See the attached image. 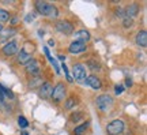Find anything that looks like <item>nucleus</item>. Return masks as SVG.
Returning <instances> with one entry per match:
<instances>
[{
	"label": "nucleus",
	"instance_id": "17",
	"mask_svg": "<svg viewBox=\"0 0 147 135\" xmlns=\"http://www.w3.org/2000/svg\"><path fill=\"white\" fill-rule=\"evenodd\" d=\"M75 97H76V96H69V97L65 98V101H64L65 109H74L78 105V98H75Z\"/></svg>",
	"mask_w": 147,
	"mask_h": 135
},
{
	"label": "nucleus",
	"instance_id": "2",
	"mask_svg": "<svg viewBox=\"0 0 147 135\" xmlns=\"http://www.w3.org/2000/svg\"><path fill=\"white\" fill-rule=\"evenodd\" d=\"M51 98L53 100V102H61L67 98V89H65V85L63 82H59L52 90V94H51Z\"/></svg>",
	"mask_w": 147,
	"mask_h": 135
},
{
	"label": "nucleus",
	"instance_id": "1",
	"mask_svg": "<svg viewBox=\"0 0 147 135\" xmlns=\"http://www.w3.org/2000/svg\"><path fill=\"white\" fill-rule=\"evenodd\" d=\"M34 7H36V10L38 14H41V15H44V16H48V18H56L59 14L56 5L51 4V3H48V1L38 0V1L34 3Z\"/></svg>",
	"mask_w": 147,
	"mask_h": 135
},
{
	"label": "nucleus",
	"instance_id": "24",
	"mask_svg": "<svg viewBox=\"0 0 147 135\" xmlns=\"http://www.w3.org/2000/svg\"><path fill=\"white\" fill-rule=\"evenodd\" d=\"M61 68H63V71H64V74H65V78H67V81H68V82H72L74 79L71 78V75H69V73H68V68H67V66H65V64H61Z\"/></svg>",
	"mask_w": 147,
	"mask_h": 135
},
{
	"label": "nucleus",
	"instance_id": "25",
	"mask_svg": "<svg viewBox=\"0 0 147 135\" xmlns=\"http://www.w3.org/2000/svg\"><path fill=\"white\" fill-rule=\"evenodd\" d=\"M124 92V86L123 85H116V88H115V93L119 96V94H121Z\"/></svg>",
	"mask_w": 147,
	"mask_h": 135
},
{
	"label": "nucleus",
	"instance_id": "12",
	"mask_svg": "<svg viewBox=\"0 0 147 135\" xmlns=\"http://www.w3.org/2000/svg\"><path fill=\"white\" fill-rule=\"evenodd\" d=\"M87 86H90L91 89H95V90H98V89L102 88V82H101V79L97 77V75H87L86 79L83 81Z\"/></svg>",
	"mask_w": 147,
	"mask_h": 135
},
{
	"label": "nucleus",
	"instance_id": "14",
	"mask_svg": "<svg viewBox=\"0 0 147 135\" xmlns=\"http://www.w3.org/2000/svg\"><path fill=\"white\" fill-rule=\"evenodd\" d=\"M139 10H140V7L138 4H129L124 8V15H125V18L134 19V16H136L139 14Z\"/></svg>",
	"mask_w": 147,
	"mask_h": 135
},
{
	"label": "nucleus",
	"instance_id": "21",
	"mask_svg": "<svg viewBox=\"0 0 147 135\" xmlns=\"http://www.w3.org/2000/svg\"><path fill=\"white\" fill-rule=\"evenodd\" d=\"M87 67H89L91 71H100L101 70L100 63L95 62V60H89V62H87Z\"/></svg>",
	"mask_w": 147,
	"mask_h": 135
},
{
	"label": "nucleus",
	"instance_id": "5",
	"mask_svg": "<svg viewBox=\"0 0 147 135\" xmlns=\"http://www.w3.org/2000/svg\"><path fill=\"white\" fill-rule=\"evenodd\" d=\"M55 27H56V30L59 33L65 34V36H69V34H72L74 31H75V27H74V25L69 21H57Z\"/></svg>",
	"mask_w": 147,
	"mask_h": 135
},
{
	"label": "nucleus",
	"instance_id": "26",
	"mask_svg": "<svg viewBox=\"0 0 147 135\" xmlns=\"http://www.w3.org/2000/svg\"><path fill=\"white\" fill-rule=\"evenodd\" d=\"M116 15L124 19V18H125V15H124V8H116Z\"/></svg>",
	"mask_w": 147,
	"mask_h": 135
},
{
	"label": "nucleus",
	"instance_id": "22",
	"mask_svg": "<svg viewBox=\"0 0 147 135\" xmlns=\"http://www.w3.org/2000/svg\"><path fill=\"white\" fill-rule=\"evenodd\" d=\"M18 124H19L21 128H26V127H29V121L26 120L25 116H19L18 117Z\"/></svg>",
	"mask_w": 147,
	"mask_h": 135
},
{
	"label": "nucleus",
	"instance_id": "11",
	"mask_svg": "<svg viewBox=\"0 0 147 135\" xmlns=\"http://www.w3.org/2000/svg\"><path fill=\"white\" fill-rule=\"evenodd\" d=\"M16 34V29L15 27H7V29H3L0 31V44H4V42H8L10 38Z\"/></svg>",
	"mask_w": 147,
	"mask_h": 135
},
{
	"label": "nucleus",
	"instance_id": "23",
	"mask_svg": "<svg viewBox=\"0 0 147 135\" xmlns=\"http://www.w3.org/2000/svg\"><path fill=\"white\" fill-rule=\"evenodd\" d=\"M132 25H134V19H129V18H124L123 19V26L125 27V29L131 27Z\"/></svg>",
	"mask_w": 147,
	"mask_h": 135
},
{
	"label": "nucleus",
	"instance_id": "31",
	"mask_svg": "<svg viewBox=\"0 0 147 135\" xmlns=\"http://www.w3.org/2000/svg\"><path fill=\"white\" fill-rule=\"evenodd\" d=\"M125 83H127V85H128V88H129V86H131V85H132V81H131V79H127V81H125Z\"/></svg>",
	"mask_w": 147,
	"mask_h": 135
},
{
	"label": "nucleus",
	"instance_id": "34",
	"mask_svg": "<svg viewBox=\"0 0 147 135\" xmlns=\"http://www.w3.org/2000/svg\"><path fill=\"white\" fill-rule=\"evenodd\" d=\"M22 135H27V132H26V131H23V132H22Z\"/></svg>",
	"mask_w": 147,
	"mask_h": 135
},
{
	"label": "nucleus",
	"instance_id": "29",
	"mask_svg": "<svg viewBox=\"0 0 147 135\" xmlns=\"http://www.w3.org/2000/svg\"><path fill=\"white\" fill-rule=\"evenodd\" d=\"M15 23H18V18L14 16V18H12V21H11V25H15Z\"/></svg>",
	"mask_w": 147,
	"mask_h": 135
},
{
	"label": "nucleus",
	"instance_id": "16",
	"mask_svg": "<svg viewBox=\"0 0 147 135\" xmlns=\"http://www.w3.org/2000/svg\"><path fill=\"white\" fill-rule=\"evenodd\" d=\"M90 33L87 30H84V29H82V30H78L76 33H75V40L76 41H80V42H86L90 40Z\"/></svg>",
	"mask_w": 147,
	"mask_h": 135
},
{
	"label": "nucleus",
	"instance_id": "18",
	"mask_svg": "<svg viewBox=\"0 0 147 135\" xmlns=\"http://www.w3.org/2000/svg\"><path fill=\"white\" fill-rule=\"evenodd\" d=\"M87 128H89V123H87V121L76 126L75 130H74V135H84L86 134V131H87Z\"/></svg>",
	"mask_w": 147,
	"mask_h": 135
},
{
	"label": "nucleus",
	"instance_id": "32",
	"mask_svg": "<svg viewBox=\"0 0 147 135\" xmlns=\"http://www.w3.org/2000/svg\"><path fill=\"white\" fill-rule=\"evenodd\" d=\"M48 44H49V47H53V45H55V41H53V40H49Z\"/></svg>",
	"mask_w": 147,
	"mask_h": 135
},
{
	"label": "nucleus",
	"instance_id": "4",
	"mask_svg": "<svg viewBox=\"0 0 147 135\" xmlns=\"http://www.w3.org/2000/svg\"><path fill=\"white\" fill-rule=\"evenodd\" d=\"M95 104H97V108L100 111L105 112V111H108L113 105V97H110L109 94H101V96L97 97Z\"/></svg>",
	"mask_w": 147,
	"mask_h": 135
},
{
	"label": "nucleus",
	"instance_id": "6",
	"mask_svg": "<svg viewBox=\"0 0 147 135\" xmlns=\"http://www.w3.org/2000/svg\"><path fill=\"white\" fill-rule=\"evenodd\" d=\"M86 77H87V73H86V67H84L83 64H80V63L74 64L72 77H71V78L75 79V81H78V82H82V81L86 79Z\"/></svg>",
	"mask_w": 147,
	"mask_h": 135
},
{
	"label": "nucleus",
	"instance_id": "3",
	"mask_svg": "<svg viewBox=\"0 0 147 135\" xmlns=\"http://www.w3.org/2000/svg\"><path fill=\"white\" fill-rule=\"evenodd\" d=\"M124 131V121L120 119H116L113 121H110L106 126V134L108 135H120Z\"/></svg>",
	"mask_w": 147,
	"mask_h": 135
},
{
	"label": "nucleus",
	"instance_id": "15",
	"mask_svg": "<svg viewBox=\"0 0 147 135\" xmlns=\"http://www.w3.org/2000/svg\"><path fill=\"white\" fill-rule=\"evenodd\" d=\"M135 41L139 47H143L146 48L147 47V31L146 30H140L139 33L136 34V38H135Z\"/></svg>",
	"mask_w": 147,
	"mask_h": 135
},
{
	"label": "nucleus",
	"instance_id": "20",
	"mask_svg": "<svg viewBox=\"0 0 147 135\" xmlns=\"http://www.w3.org/2000/svg\"><path fill=\"white\" fill-rule=\"evenodd\" d=\"M8 21H10V12L3 10V8H0V25L7 23Z\"/></svg>",
	"mask_w": 147,
	"mask_h": 135
},
{
	"label": "nucleus",
	"instance_id": "33",
	"mask_svg": "<svg viewBox=\"0 0 147 135\" xmlns=\"http://www.w3.org/2000/svg\"><path fill=\"white\" fill-rule=\"evenodd\" d=\"M3 29H4V27H3V25H0V31L3 30Z\"/></svg>",
	"mask_w": 147,
	"mask_h": 135
},
{
	"label": "nucleus",
	"instance_id": "19",
	"mask_svg": "<svg viewBox=\"0 0 147 135\" xmlns=\"http://www.w3.org/2000/svg\"><path fill=\"white\" fill-rule=\"evenodd\" d=\"M82 119H84V113L80 112V111H76V112H74V113L69 116V120H71L72 123H78V121H80Z\"/></svg>",
	"mask_w": 147,
	"mask_h": 135
},
{
	"label": "nucleus",
	"instance_id": "28",
	"mask_svg": "<svg viewBox=\"0 0 147 135\" xmlns=\"http://www.w3.org/2000/svg\"><path fill=\"white\" fill-rule=\"evenodd\" d=\"M30 19H34V15H33V14H29V15L26 16V22H30Z\"/></svg>",
	"mask_w": 147,
	"mask_h": 135
},
{
	"label": "nucleus",
	"instance_id": "7",
	"mask_svg": "<svg viewBox=\"0 0 147 135\" xmlns=\"http://www.w3.org/2000/svg\"><path fill=\"white\" fill-rule=\"evenodd\" d=\"M18 52H19V48L16 41H8L1 49V53H4V56H14Z\"/></svg>",
	"mask_w": 147,
	"mask_h": 135
},
{
	"label": "nucleus",
	"instance_id": "13",
	"mask_svg": "<svg viewBox=\"0 0 147 135\" xmlns=\"http://www.w3.org/2000/svg\"><path fill=\"white\" fill-rule=\"evenodd\" d=\"M16 55H18L16 60H18V63H19V64H22V66H26L27 63L33 59V53L29 52V51H26L25 48H23V49H21V52H18Z\"/></svg>",
	"mask_w": 147,
	"mask_h": 135
},
{
	"label": "nucleus",
	"instance_id": "8",
	"mask_svg": "<svg viewBox=\"0 0 147 135\" xmlns=\"http://www.w3.org/2000/svg\"><path fill=\"white\" fill-rule=\"evenodd\" d=\"M25 68H26L27 74H32V77L40 75V71H41V68H40V62L36 60V59H32V60L25 66Z\"/></svg>",
	"mask_w": 147,
	"mask_h": 135
},
{
	"label": "nucleus",
	"instance_id": "9",
	"mask_svg": "<svg viewBox=\"0 0 147 135\" xmlns=\"http://www.w3.org/2000/svg\"><path fill=\"white\" fill-rule=\"evenodd\" d=\"M53 90V86L51 82H42L41 86H40V90H38V96L41 97L42 100H47L51 97Z\"/></svg>",
	"mask_w": 147,
	"mask_h": 135
},
{
	"label": "nucleus",
	"instance_id": "10",
	"mask_svg": "<svg viewBox=\"0 0 147 135\" xmlns=\"http://www.w3.org/2000/svg\"><path fill=\"white\" fill-rule=\"evenodd\" d=\"M86 44L84 42H80V41H76V40H74L71 44H69L68 47V52L72 53V55H79V53H82L86 51Z\"/></svg>",
	"mask_w": 147,
	"mask_h": 135
},
{
	"label": "nucleus",
	"instance_id": "30",
	"mask_svg": "<svg viewBox=\"0 0 147 135\" xmlns=\"http://www.w3.org/2000/svg\"><path fill=\"white\" fill-rule=\"evenodd\" d=\"M59 60H61V62H65V56H63V55H59Z\"/></svg>",
	"mask_w": 147,
	"mask_h": 135
},
{
	"label": "nucleus",
	"instance_id": "27",
	"mask_svg": "<svg viewBox=\"0 0 147 135\" xmlns=\"http://www.w3.org/2000/svg\"><path fill=\"white\" fill-rule=\"evenodd\" d=\"M44 52H45V55H47V57H48V59H49V62H51V63H53V60H55V59H53V57L51 56V53H49V49H48L47 47L44 48Z\"/></svg>",
	"mask_w": 147,
	"mask_h": 135
}]
</instances>
